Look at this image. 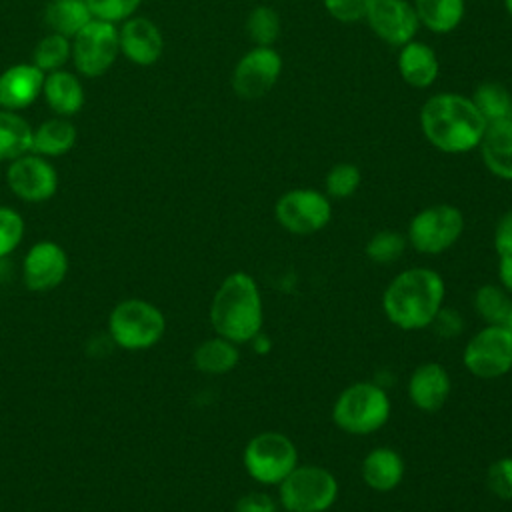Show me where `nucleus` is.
Returning <instances> with one entry per match:
<instances>
[{
    "label": "nucleus",
    "mask_w": 512,
    "mask_h": 512,
    "mask_svg": "<svg viewBox=\"0 0 512 512\" xmlns=\"http://www.w3.org/2000/svg\"><path fill=\"white\" fill-rule=\"evenodd\" d=\"M398 72L406 84L414 88H428L440 74V62L428 44L410 40L400 48Z\"/></svg>",
    "instance_id": "21"
},
{
    "label": "nucleus",
    "mask_w": 512,
    "mask_h": 512,
    "mask_svg": "<svg viewBox=\"0 0 512 512\" xmlns=\"http://www.w3.org/2000/svg\"><path fill=\"white\" fill-rule=\"evenodd\" d=\"M76 142V128L64 116L42 122L32 132V150L40 156L66 154Z\"/></svg>",
    "instance_id": "26"
},
{
    "label": "nucleus",
    "mask_w": 512,
    "mask_h": 512,
    "mask_svg": "<svg viewBox=\"0 0 512 512\" xmlns=\"http://www.w3.org/2000/svg\"><path fill=\"white\" fill-rule=\"evenodd\" d=\"M42 94L46 104L58 116H64V118L76 114L84 104V88L80 80L66 70H56L44 76Z\"/></svg>",
    "instance_id": "22"
},
{
    "label": "nucleus",
    "mask_w": 512,
    "mask_h": 512,
    "mask_svg": "<svg viewBox=\"0 0 512 512\" xmlns=\"http://www.w3.org/2000/svg\"><path fill=\"white\" fill-rule=\"evenodd\" d=\"M430 326H434L440 336L452 338V336H456V334L462 332L464 320H462V316H460L456 310H450V308H444V306H442Z\"/></svg>",
    "instance_id": "39"
},
{
    "label": "nucleus",
    "mask_w": 512,
    "mask_h": 512,
    "mask_svg": "<svg viewBox=\"0 0 512 512\" xmlns=\"http://www.w3.org/2000/svg\"><path fill=\"white\" fill-rule=\"evenodd\" d=\"M486 124L474 102L456 92H438L420 108L424 138L446 154H464L478 148Z\"/></svg>",
    "instance_id": "1"
},
{
    "label": "nucleus",
    "mask_w": 512,
    "mask_h": 512,
    "mask_svg": "<svg viewBox=\"0 0 512 512\" xmlns=\"http://www.w3.org/2000/svg\"><path fill=\"white\" fill-rule=\"evenodd\" d=\"M166 330V318L154 304L138 298L120 302L108 318V332L114 344L126 350L152 348Z\"/></svg>",
    "instance_id": "7"
},
{
    "label": "nucleus",
    "mask_w": 512,
    "mask_h": 512,
    "mask_svg": "<svg viewBox=\"0 0 512 512\" xmlns=\"http://www.w3.org/2000/svg\"><path fill=\"white\" fill-rule=\"evenodd\" d=\"M450 390V374L438 362H424L416 366L408 378V398L420 412L426 414L438 412L446 404Z\"/></svg>",
    "instance_id": "16"
},
{
    "label": "nucleus",
    "mask_w": 512,
    "mask_h": 512,
    "mask_svg": "<svg viewBox=\"0 0 512 512\" xmlns=\"http://www.w3.org/2000/svg\"><path fill=\"white\" fill-rule=\"evenodd\" d=\"M6 182L24 202H44L52 198L58 188L54 166L40 154H24L12 160L6 172Z\"/></svg>",
    "instance_id": "14"
},
{
    "label": "nucleus",
    "mask_w": 512,
    "mask_h": 512,
    "mask_svg": "<svg viewBox=\"0 0 512 512\" xmlns=\"http://www.w3.org/2000/svg\"><path fill=\"white\" fill-rule=\"evenodd\" d=\"M24 236V220L22 216L8 208L0 206V258L8 256Z\"/></svg>",
    "instance_id": "34"
},
{
    "label": "nucleus",
    "mask_w": 512,
    "mask_h": 512,
    "mask_svg": "<svg viewBox=\"0 0 512 512\" xmlns=\"http://www.w3.org/2000/svg\"><path fill=\"white\" fill-rule=\"evenodd\" d=\"M68 272V256L62 246L50 240L36 242L24 256L22 278L28 290L46 292L56 288Z\"/></svg>",
    "instance_id": "15"
},
{
    "label": "nucleus",
    "mask_w": 512,
    "mask_h": 512,
    "mask_svg": "<svg viewBox=\"0 0 512 512\" xmlns=\"http://www.w3.org/2000/svg\"><path fill=\"white\" fill-rule=\"evenodd\" d=\"M250 344H252V348L256 350V352H268L270 350V338L260 330L252 340H250Z\"/></svg>",
    "instance_id": "42"
},
{
    "label": "nucleus",
    "mask_w": 512,
    "mask_h": 512,
    "mask_svg": "<svg viewBox=\"0 0 512 512\" xmlns=\"http://www.w3.org/2000/svg\"><path fill=\"white\" fill-rule=\"evenodd\" d=\"M338 498L336 476L316 464H298L278 484V504L286 512H326Z\"/></svg>",
    "instance_id": "5"
},
{
    "label": "nucleus",
    "mask_w": 512,
    "mask_h": 512,
    "mask_svg": "<svg viewBox=\"0 0 512 512\" xmlns=\"http://www.w3.org/2000/svg\"><path fill=\"white\" fill-rule=\"evenodd\" d=\"M246 32L254 46H274L280 36V16L270 6H256L246 18Z\"/></svg>",
    "instance_id": "31"
},
{
    "label": "nucleus",
    "mask_w": 512,
    "mask_h": 512,
    "mask_svg": "<svg viewBox=\"0 0 512 512\" xmlns=\"http://www.w3.org/2000/svg\"><path fill=\"white\" fill-rule=\"evenodd\" d=\"M242 462L252 480L278 486L298 466V448L286 434L266 430L248 440Z\"/></svg>",
    "instance_id": "6"
},
{
    "label": "nucleus",
    "mask_w": 512,
    "mask_h": 512,
    "mask_svg": "<svg viewBox=\"0 0 512 512\" xmlns=\"http://www.w3.org/2000/svg\"><path fill=\"white\" fill-rule=\"evenodd\" d=\"M504 8H506V12L512 16V0H504Z\"/></svg>",
    "instance_id": "44"
},
{
    "label": "nucleus",
    "mask_w": 512,
    "mask_h": 512,
    "mask_svg": "<svg viewBox=\"0 0 512 512\" xmlns=\"http://www.w3.org/2000/svg\"><path fill=\"white\" fill-rule=\"evenodd\" d=\"M234 512H278V502L266 492H248L236 500Z\"/></svg>",
    "instance_id": "38"
},
{
    "label": "nucleus",
    "mask_w": 512,
    "mask_h": 512,
    "mask_svg": "<svg viewBox=\"0 0 512 512\" xmlns=\"http://www.w3.org/2000/svg\"><path fill=\"white\" fill-rule=\"evenodd\" d=\"M406 236L400 234L398 230H380L376 234L370 236V240L366 242V256L380 266L392 264L396 262L404 250H406Z\"/></svg>",
    "instance_id": "32"
},
{
    "label": "nucleus",
    "mask_w": 512,
    "mask_h": 512,
    "mask_svg": "<svg viewBox=\"0 0 512 512\" xmlns=\"http://www.w3.org/2000/svg\"><path fill=\"white\" fill-rule=\"evenodd\" d=\"M486 486L494 496L512 500V456H502L488 466Z\"/></svg>",
    "instance_id": "35"
},
{
    "label": "nucleus",
    "mask_w": 512,
    "mask_h": 512,
    "mask_svg": "<svg viewBox=\"0 0 512 512\" xmlns=\"http://www.w3.org/2000/svg\"><path fill=\"white\" fill-rule=\"evenodd\" d=\"M284 512H286V510H284Z\"/></svg>",
    "instance_id": "45"
},
{
    "label": "nucleus",
    "mask_w": 512,
    "mask_h": 512,
    "mask_svg": "<svg viewBox=\"0 0 512 512\" xmlns=\"http://www.w3.org/2000/svg\"><path fill=\"white\" fill-rule=\"evenodd\" d=\"M72 60L82 76L96 78L102 76L116 60L120 52L118 30L112 22L90 20L72 38Z\"/></svg>",
    "instance_id": "11"
},
{
    "label": "nucleus",
    "mask_w": 512,
    "mask_h": 512,
    "mask_svg": "<svg viewBox=\"0 0 512 512\" xmlns=\"http://www.w3.org/2000/svg\"><path fill=\"white\" fill-rule=\"evenodd\" d=\"M478 148L490 174L512 180V118L488 122Z\"/></svg>",
    "instance_id": "19"
},
{
    "label": "nucleus",
    "mask_w": 512,
    "mask_h": 512,
    "mask_svg": "<svg viewBox=\"0 0 512 512\" xmlns=\"http://www.w3.org/2000/svg\"><path fill=\"white\" fill-rule=\"evenodd\" d=\"M470 100L486 122L512 118V92L500 82H482Z\"/></svg>",
    "instance_id": "28"
},
{
    "label": "nucleus",
    "mask_w": 512,
    "mask_h": 512,
    "mask_svg": "<svg viewBox=\"0 0 512 512\" xmlns=\"http://www.w3.org/2000/svg\"><path fill=\"white\" fill-rule=\"evenodd\" d=\"M498 280L500 286L512 296V252L498 256Z\"/></svg>",
    "instance_id": "41"
},
{
    "label": "nucleus",
    "mask_w": 512,
    "mask_h": 512,
    "mask_svg": "<svg viewBox=\"0 0 512 512\" xmlns=\"http://www.w3.org/2000/svg\"><path fill=\"white\" fill-rule=\"evenodd\" d=\"M446 286L442 276L424 266L406 268L392 278L382 294V310L400 330L428 328L444 306Z\"/></svg>",
    "instance_id": "2"
},
{
    "label": "nucleus",
    "mask_w": 512,
    "mask_h": 512,
    "mask_svg": "<svg viewBox=\"0 0 512 512\" xmlns=\"http://www.w3.org/2000/svg\"><path fill=\"white\" fill-rule=\"evenodd\" d=\"M68 58H72L70 38L56 32L46 34L34 48V66L44 74L60 70Z\"/></svg>",
    "instance_id": "30"
},
{
    "label": "nucleus",
    "mask_w": 512,
    "mask_h": 512,
    "mask_svg": "<svg viewBox=\"0 0 512 512\" xmlns=\"http://www.w3.org/2000/svg\"><path fill=\"white\" fill-rule=\"evenodd\" d=\"M326 12L344 24H352L358 22L360 18L366 16L368 6L372 4V0H322Z\"/></svg>",
    "instance_id": "37"
},
{
    "label": "nucleus",
    "mask_w": 512,
    "mask_h": 512,
    "mask_svg": "<svg viewBox=\"0 0 512 512\" xmlns=\"http://www.w3.org/2000/svg\"><path fill=\"white\" fill-rule=\"evenodd\" d=\"M32 150L30 124L12 110L0 108V160H16Z\"/></svg>",
    "instance_id": "27"
},
{
    "label": "nucleus",
    "mask_w": 512,
    "mask_h": 512,
    "mask_svg": "<svg viewBox=\"0 0 512 512\" xmlns=\"http://www.w3.org/2000/svg\"><path fill=\"white\" fill-rule=\"evenodd\" d=\"M274 218L290 234L310 236L330 222L332 204L320 190L294 188L276 200Z\"/></svg>",
    "instance_id": "10"
},
{
    "label": "nucleus",
    "mask_w": 512,
    "mask_h": 512,
    "mask_svg": "<svg viewBox=\"0 0 512 512\" xmlns=\"http://www.w3.org/2000/svg\"><path fill=\"white\" fill-rule=\"evenodd\" d=\"M392 414L388 392L376 382H354L346 386L332 404L334 424L356 436L378 432Z\"/></svg>",
    "instance_id": "4"
},
{
    "label": "nucleus",
    "mask_w": 512,
    "mask_h": 512,
    "mask_svg": "<svg viewBox=\"0 0 512 512\" xmlns=\"http://www.w3.org/2000/svg\"><path fill=\"white\" fill-rule=\"evenodd\" d=\"M90 20H94L86 0H50L44 10L46 26L66 38H74Z\"/></svg>",
    "instance_id": "25"
},
{
    "label": "nucleus",
    "mask_w": 512,
    "mask_h": 512,
    "mask_svg": "<svg viewBox=\"0 0 512 512\" xmlns=\"http://www.w3.org/2000/svg\"><path fill=\"white\" fill-rule=\"evenodd\" d=\"M472 306L486 324H504L512 306V298L502 286L484 284L474 292Z\"/></svg>",
    "instance_id": "29"
},
{
    "label": "nucleus",
    "mask_w": 512,
    "mask_h": 512,
    "mask_svg": "<svg viewBox=\"0 0 512 512\" xmlns=\"http://www.w3.org/2000/svg\"><path fill=\"white\" fill-rule=\"evenodd\" d=\"M494 248L498 256L512 252V208L506 210L494 226Z\"/></svg>",
    "instance_id": "40"
},
{
    "label": "nucleus",
    "mask_w": 512,
    "mask_h": 512,
    "mask_svg": "<svg viewBox=\"0 0 512 512\" xmlns=\"http://www.w3.org/2000/svg\"><path fill=\"white\" fill-rule=\"evenodd\" d=\"M406 464L404 458L388 446L372 448L362 464H360V476L364 484L374 492H392L404 478Z\"/></svg>",
    "instance_id": "20"
},
{
    "label": "nucleus",
    "mask_w": 512,
    "mask_h": 512,
    "mask_svg": "<svg viewBox=\"0 0 512 512\" xmlns=\"http://www.w3.org/2000/svg\"><path fill=\"white\" fill-rule=\"evenodd\" d=\"M44 72L34 64H16L0 74V108L22 110L42 94Z\"/></svg>",
    "instance_id": "18"
},
{
    "label": "nucleus",
    "mask_w": 512,
    "mask_h": 512,
    "mask_svg": "<svg viewBox=\"0 0 512 512\" xmlns=\"http://www.w3.org/2000/svg\"><path fill=\"white\" fill-rule=\"evenodd\" d=\"M464 368L480 380H496L512 370V330L504 324H486L462 350Z\"/></svg>",
    "instance_id": "9"
},
{
    "label": "nucleus",
    "mask_w": 512,
    "mask_h": 512,
    "mask_svg": "<svg viewBox=\"0 0 512 512\" xmlns=\"http://www.w3.org/2000/svg\"><path fill=\"white\" fill-rule=\"evenodd\" d=\"M142 0H86L94 18L104 22H120L132 16Z\"/></svg>",
    "instance_id": "36"
},
{
    "label": "nucleus",
    "mask_w": 512,
    "mask_h": 512,
    "mask_svg": "<svg viewBox=\"0 0 512 512\" xmlns=\"http://www.w3.org/2000/svg\"><path fill=\"white\" fill-rule=\"evenodd\" d=\"M364 18L372 32L394 48L414 40L420 28L416 10L408 0H372Z\"/></svg>",
    "instance_id": "13"
},
{
    "label": "nucleus",
    "mask_w": 512,
    "mask_h": 512,
    "mask_svg": "<svg viewBox=\"0 0 512 512\" xmlns=\"http://www.w3.org/2000/svg\"><path fill=\"white\" fill-rule=\"evenodd\" d=\"M282 56L272 46H254L246 52L232 72V88L242 100L266 96L278 82Z\"/></svg>",
    "instance_id": "12"
},
{
    "label": "nucleus",
    "mask_w": 512,
    "mask_h": 512,
    "mask_svg": "<svg viewBox=\"0 0 512 512\" xmlns=\"http://www.w3.org/2000/svg\"><path fill=\"white\" fill-rule=\"evenodd\" d=\"M210 324L234 344L250 342L262 330L264 302L248 272H232L220 282L210 302Z\"/></svg>",
    "instance_id": "3"
},
{
    "label": "nucleus",
    "mask_w": 512,
    "mask_h": 512,
    "mask_svg": "<svg viewBox=\"0 0 512 512\" xmlns=\"http://www.w3.org/2000/svg\"><path fill=\"white\" fill-rule=\"evenodd\" d=\"M414 10L424 28L434 34L456 30L464 18V0H414Z\"/></svg>",
    "instance_id": "24"
},
{
    "label": "nucleus",
    "mask_w": 512,
    "mask_h": 512,
    "mask_svg": "<svg viewBox=\"0 0 512 512\" xmlns=\"http://www.w3.org/2000/svg\"><path fill=\"white\" fill-rule=\"evenodd\" d=\"M362 182L360 168L352 162H340L332 166L324 178V188L328 198H350Z\"/></svg>",
    "instance_id": "33"
},
{
    "label": "nucleus",
    "mask_w": 512,
    "mask_h": 512,
    "mask_svg": "<svg viewBox=\"0 0 512 512\" xmlns=\"http://www.w3.org/2000/svg\"><path fill=\"white\" fill-rule=\"evenodd\" d=\"M118 42L120 52L138 66H152L164 50L160 28L144 16L128 18L118 32Z\"/></svg>",
    "instance_id": "17"
},
{
    "label": "nucleus",
    "mask_w": 512,
    "mask_h": 512,
    "mask_svg": "<svg viewBox=\"0 0 512 512\" xmlns=\"http://www.w3.org/2000/svg\"><path fill=\"white\" fill-rule=\"evenodd\" d=\"M504 326H508V328L512 330V306H510V312H508V316H506V322H504Z\"/></svg>",
    "instance_id": "43"
},
{
    "label": "nucleus",
    "mask_w": 512,
    "mask_h": 512,
    "mask_svg": "<svg viewBox=\"0 0 512 512\" xmlns=\"http://www.w3.org/2000/svg\"><path fill=\"white\" fill-rule=\"evenodd\" d=\"M464 232V216L454 204H432L416 212L408 224V244L426 256L452 248Z\"/></svg>",
    "instance_id": "8"
},
{
    "label": "nucleus",
    "mask_w": 512,
    "mask_h": 512,
    "mask_svg": "<svg viewBox=\"0 0 512 512\" xmlns=\"http://www.w3.org/2000/svg\"><path fill=\"white\" fill-rule=\"evenodd\" d=\"M238 360H240L238 344H234L218 334L214 338H208L202 344H198L192 354V362H194L196 370L210 374V376L228 374L230 370L236 368Z\"/></svg>",
    "instance_id": "23"
}]
</instances>
